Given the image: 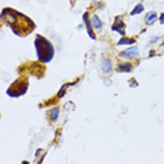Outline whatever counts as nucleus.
<instances>
[{"label": "nucleus", "mask_w": 164, "mask_h": 164, "mask_svg": "<svg viewBox=\"0 0 164 164\" xmlns=\"http://www.w3.org/2000/svg\"><path fill=\"white\" fill-rule=\"evenodd\" d=\"M35 48H36V52H38V58H39L41 62L44 63H48L52 58H53V46L52 44L49 42L46 38L38 35L35 39Z\"/></svg>", "instance_id": "f257e3e1"}, {"label": "nucleus", "mask_w": 164, "mask_h": 164, "mask_svg": "<svg viewBox=\"0 0 164 164\" xmlns=\"http://www.w3.org/2000/svg\"><path fill=\"white\" fill-rule=\"evenodd\" d=\"M137 55H139L137 48H136V46H132L131 49H128V51L122 52L121 56H122V58H137Z\"/></svg>", "instance_id": "f03ea898"}, {"label": "nucleus", "mask_w": 164, "mask_h": 164, "mask_svg": "<svg viewBox=\"0 0 164 164\" xmlns=\"http://www.w3.org/2000/svg\"><path fill=\"white\" fill-rule=\"evenodd\" d=\"M101 67H102V70L105 73H108L109 70H111V67H112L111 60H109V59H102V60H101Z\"/></svg>", "instance_id": "7ed1b4c3"}, {"label": "nucleus", "mask_w": 164, "mask_h": 164, "mask_svg": "<svg viewBox=\"0 0 164 164\" xmlns=\"http://www.w3.org/2000/svg\"><path fill=\"white\" fill-rule=\"evenodd\" d=\"M124 28H125V25H124V23H121V20H119V18H118V20H116V23H115V24H114V27H112V30L114 31H118V32H121L122 34V35H124Z\"/></svg>", "instance_id": "20e7f679"}, {"label": "nucleus", "mask_w": 164, "mask_h": 164, "mask_svg": "<svg viewBox=\"0 0 164 164\" xmlns=\"http://www.w3.org/2000/svg\"><path fill=\"white\" fill-rule=\"evenodd\" d=\"M84 23H86V27H87V31H88V34H90V36L94 39L95 38V35H94V32L91 31V25H90V23H88V20H87V13L84 14Z\"/></svg>", "instance_id": "39448f33"}, {"label": "nucleus", "mask_w": 164, "mask_h": 164, "mask_svg": "<svg viewBox=\"0 0 164 164\" xmlns=\"http://www.w3.org/2000/svg\"><path fill=\"white\" fill-rule=\"evenodd\" d=\"M156 18H157L156 13H149V14L146 15V23H147V24H153V23L156 21Z\"/></svg>", "instance_id": "423d86ee"}, {"label": "nucleus", "mask_w": 164, "mask_h": 164, "mask_svg": "<svg viewBox=\"0 0 164 164\" xmlns=\"http://www.w3.org/2000/svg\"><path fill=\"white\" fill-rule=\"evenodd\" d=\"M91 21H93V25H94V28H95V30H100V28L102 27V23L100 21V18H98L97 15H94Z\"/></svg>", "instance_id": "0eeeda50"}, {"label": "nucleus", "mask_w": 164, "mask_h": 164, "mask_svg": "<svg viewBox=\"0 0 164 164\" xmlns=\"http://www.w3.org/2000/svg\"><path fill=\"white\" fill-rule=\"evenodd\" d=\"M119 70H121V72H131L132 65L131 63H122V65H119Z\"/></svg>", "instance_id": "6e6552de"}, {"label": "nucleus", "mask_w": 164, "mask_h": 164, "mask_svg": "<svg viewBox=\"0 0 164 164\" xmlns=\"http://www.w3.org/2000/svg\"><path fill=\"white\" fill-rule=\"evenodd\" d=\"M51 119L52 121H56V118H58V115H59V109L58 108H53V109H51Z\"/></svg>", "instance_id": "1a4fd4ad"}, {"label": "nucleus", "mask_w": 164, "mask_h": 164, "mask_svg": "<svg viewBox=\"0 0 164 164\" xmlns=\"http://www.w3.org/2000/svg\"><path fill=\"white\" fill-rule=\"evenodd\" d=\"M142 11H143V6H142V4H137V6H136V9H135L133 11H132V15L139 14V13H142Z\"/></svg>", "instance_id": "9d476101"}, {"label": "nucleus", "mask_w": 164, "mask_h": 164, "mask_svg": "<svg viewBox=\"0 0 164 164\" xmlns=\"http://www.w3.org/2000/svg\"><path fill=\"white\" fill-rule=\"evenodd\" d=\"M132 42H135V39H131V38H122L121 41H119V44H132Z\"/></svg>", "instance_id": "9b49d317"}, {"label": "nucleus", "mask_w": 164, "mask_h": 164, "mask_svg": "<svg viewBox=\"0 0 164 164\" xmlns=\"http://www.w3.org/2000/svg\"><path fill=\"white\" fill-rule=\"evenodd\" d=\"M160 21H161V23H163V24H164V13H163V14H161V18H160Z\"/></svg>", "instance_id": "f8f14e48"}]
</instances>
